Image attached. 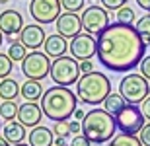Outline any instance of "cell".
Returning a JSON list of instances; mask_svg holds the SVG:
<instances>
[{
	"mask_svg": "<svg viewBox=\"0 0 150 146\" xmlns=\"http://www.w3.org/2000/svg\"><path fill=\"white\" fill-rule=\"evenodd\" d=\"M146 53V43L134 25L109 23L98 35V61L111 72H129L140 64Z\"/></svg>",
	"mask_w": 150,
	"mask_h": 146,
	"instance_id": "1",
	"label": "cell"
},
{
	"mask_svg": "<svg viewBox=\"0 0 150 146\" xmlns=\"http://www.w3.org/2000/svg\"><path fill=\"white\" fill-rule=\"evenodd\" d=\"M78 96L67 86H51L41 97V109L43 115L51 121H68L76 111Z\"/></svg>",
	"mask_w": 150,
	"mask_h": 146,
	"instance_id": "2",
	"label": "cell"
},
{
	"mask_svg": "<svg viewBox=\"0 0 150 146\" xmlns=\"http://www.w3.org/2000/svg\"><path fill=\"white\" fill-rule=\"evenodd\" d=\"M115 117L109 111H105L103 107H94L92 111L86 113V117L82 121V135L88 136L94 144L109 142L115 136Z\"/></svg>",
	"mask_w": 150,
	"mask_h": 146,
	"instance_id": "3",
	"label": "cell"
},
{
	"mask_svg": "<svg viewBox=\"0 0 150 146\" xmlns=\"http://www.w3.org/2000/svg\"><path fill=\"white\" fill-rule=\"evenodd\" d=\"M109 94H111V82L101 72L94 70L90 74H82L76 82V96L86 105H101Z\"/></svg>",
	"mask_w": 150,
	"mask_h": 146,
	"instance_id": "4",
	"label": "cell"
},
{
	"mask_svg": "<svg viewBox=\"0 0 150 146\" xmlns=\"http://www.w3.org/2000/svg\"><path fill=\"white\" fill-rule=\"evenodd\" d=\"M49 76L53 78V82L57 86H67L68 88V86L76 84L78 80H80V76H82V72H80V62L74 56L62 55V56H59V59L53 61Z\"/></svg>",
	"mask_w": 150,
	"mask_h": 146,
	"instance_id": "5",
	"label": "cell"
},
{
	"mask_svg": "<svg viewBox=\"0 0 150 146\" xmlns=\"http://www.w3.org/2000/svg\"><path fill=\"white\" fill-rule=\"evenodd\" d=\"M119 94L125 97L127 103L140 105V103L150 96L148 80L140 72L139 74H125V78L119 82Z\"/></svg>",
	"mask_w": 150,
	"mask_h": 146,
	"instance_id": "6",
	"label": "cell"
},
{
	"mask_svg": "<svg viewBox=\"0 0 150 146\" xmlns=\"http://www.w3.org/2000/svg\"><path fill=\"white\" fill-rule=\"evenodd\" d=\"M51 64H53L51 56H47L45 53H39V51H31L22 61V72L28 80H39L41 82L51 74Z\"/></svg>",
	"mask_w": 150,
	"mask_h": 146,
	"instance_id": "7",
	"label": "cell"
},
{
	"mask_svg": "<svg viewBox=\"0 0 150 146\" xmlns=\"http://www.w3.org/2000/svg\"><path fill=\"white\" fill-rule=\"evenodd\" d=\"M115 123H117V129L121 133H125V135H139L140 129L146 125V119L139 105L127 103L115 115Z\"/></svg>",
	"mask_w": 150,
	"mask_h": 146,
	"instance_id": "8",
	"label": "cell"
},
{
	"mask_svg": "<svg viewBox=\"0 0 150 146\" xmlns=\"http://www.w3.org/2000/svg\"><path fill=\"white\" fill-rule=\"evenodd\" d=\"M80 18H82V29L86 33L94 35V37H98L109 25V12L103 6H96V4L88 6Z\"/></svg>",
	"mask_w": 150,
	"mask_h": 146,
	"instance_id": "9",
	"label": "cell"
},
{
	"mask_svg": "<svg viewBox=\"0 0 150 146\" xmlns=\"http://www.w3.org/2000/svg\"><path fill=\"white\" fill-rule=\"evenodd\" d=\"M61 0H31L29 2V14L37 23H53L61 16Z\"/></svg>",
	"mask_w": 150,
	"mask_h": 146,
	"instance_id": "10",
	"label": "cell"
},
{
	"mask_svg": "<svg viewBox=\"0 0 150 146\" xmlns=\"http://www.w3.org/2000/svg\"><path fill=\"white\" fill-rule=\"evenodd\" d=\"M68 49H70L72 56L78 62L92 61L94 55H98V37L86 33V31H84V33H78L74 39H70Z\"/></svg>",
	"mask_w": 150,
	"mask_h": 146,
	"instance_id": "11",
	"label": "cell"
},
{
	"mask_svg": "<svg viewBox=\"0 0 150 146\" xmlns=\"http://www.w3.org/2000/svg\"><path fill=\"white\" fill-rule=\"evenodd\" d=\"M57 33L67 37V39H74L78 33H82V18L74 14V12H62L55 22Z\"/></svg>",
	"mask_w": 150,
	"mask_h": 146,
	"instance_id": "12",
	"label": "cell"
},
{
	"mask_svg": "<svg viewBox=\"0 0 150 146\" xmlns=\"http://www.w3.org/2000/svg\"><path fill=\"white\" fill-rule=\"evenodd\" d=\"M41 117H43V109L37 101H25L20 105L18 109V121L25 127V129H35L41 123Z\"/></svg>",
	"mask_w": 150,
	"mask_h": 146,
	"instance_id": "13",
	"label": "cell"
},
{
	"mask_svg": "<svg viewBox=\"0 0 150 146\" xmlns=\"http://www.w3.org/2000/svg\"><path fill=\"white\" fill-rule=\"evenodd\" d=\"M47 35H45V29L41 28V23H29V25H23L22 33H20V43H23L25 49L37 51L39 47H43Z\"/></svg>",
	"mask_w": 150,
	"mask_h": 146,
	"instance_id": "14",
	"label": "cell"
},
{
	"mask_svg": "<svg viewBox=\"0 0 150 146\" xmlns=\"http://www.w3.org/2000/svg\"><path fill=\"white\" fill-rule=\"evenodd\" d=\"M23 29V16L18 10H4L0 12V31L4 35H16L20 37Z\"/></svg>",
	"mask_w": 150,
	"mask_h": 146,
	"instance_id": "15",
	"label": "cell"
},
{
	"mask_svg": "<svg viewBox=\"0 0 150 146\" xmlns=\"http://www.w3.org/2000/svg\"><path fill=\"white\" fill-rule=\"evenodd\" d=\"M43 49H45V55L51 56V59H59L62 56L64 53L68 51V41L67 37L55 33V35H47V39L43 43Z\"/></svg>",
	"mask_w": 150,
	"mask_h": 146,
	"instance_id": "16",
	"label": "cell"
},
{
	"mask_svg": "<svg viewBox=\"0 0 150 146\" xmlns=\"http://www.w3.org/2000/svg\"><path fill=\"white\" fill-rule=\"evenodd\" d=\"M28 144H31V146H55V133H53V129H47L43 125H39V127L29 130Z\"/></svg>",
	"mask_w": 150,
	"mask_h": 146,
	"instance_id": "17",
	"label": "cell"
},
{
	"mask_svg": "<svg viewBox=\"0 0 150 146\" xmlns=\"http://www.w3.org/2000/svg\"><path fill=\"white\" fill-rule=\"evenodd\" d=\"M2 136L6 138V142L12 146L16 144H22L28 135H25V127H23L20 121H10V123H6V127L2 129Z\"/></svg>",
	"mask_w": 150,
	"mask_h": 146,
	"instance_id": "18",
	"label": "cell"
},
{
	"mask_svg": "<svg viewBox=\"0 0 150 146\" xmlns=\"http://www.w3.org/2000/svg\"><path fill=\"white\" fill-rule=\"evenodd\" d=\"M18 96H22V86L18 84L14 78H4V80H0V99H4V101H12V99H16Z\"/></svg>",
	"mask_w": 150,
	"mask_h": 146,
	"instance_id": "19",
	"label": "cell"
},
{
	"mask_svg": "<svg viewBox=\"0 0 150 146\" xmlns=\"http://www.w3.org/2000/svg\"><path fill=\"white\" fill-rule=\"evenodd\" d=\"M43 86L39 80H25L22 84V97L25 101H37L43 97Z\"/></svg>",
	"mask_w": 150,
	"mask_h": 146,
	"instance_id": "20",
	"label": "cell"
},
{
	"mask_svg": "<svg viewBox=\"0 0 150 146\" xmlns=\"http://www.w3.org/2000/svg\"><path fill=\"white\" fill-rule=\"evenodd\" d=\"M125 105H127V101H125V97H123L121 94H109V96L105 97V101H103V109L109 111L113 117H115Z\"/></svg>",
	"mask_w": 150,
	"mask_h": 146,
	"instance_id": "21",
	"label": "cell"
},
{
	"mask_svg": "<svg viewBox=\"0 0 150 146\" xmlns=\"http://www.w3.org/2000/svg\"><path fill=\"white\" fill-rule=\"evenodd\" d=\"M18 109H20V105L16 103V99L12 101H2L0 103V119H4V121H16L18 117Z\"/></svg>",
	"mask_w": 150,
	"mask_h": 146,
	"instance_id": "22",
	"label": "cell"
},
{
	"mask_svg": "<svg viewBox=\"0 0 150 146\" xmlns=\"http://www.w3.org/2000/svg\"><path fill=\"white\" fill-rule=\"evenodd\" d=\"M109 146H144V144L140 142V138L137 135H125V133H121V135L113 136L111 140H109Z\"/></svg>",
	"mask_w": 150,
	"mask_h": 146,
	"instance_id": "23",
	"label": "cell"
},
{
	"mask_svg": "<svg viewBox=\"0 0 150 146\" xmlns=\"http://www.w3.org/2000/svg\"><path fill=\"white\" fill-rule=\"evenodd\" d=\"M134 29L139 31V35L144 39V43L148 45L150 43V14H144L140 16L137 22H134Z\"/></svg>",
	"mask_w": 150,
	"mask_h": 146,
	"instance_id": "24",
	"label": "cell"
},
{
	"mask_svg": "<svg viewBox=\"0 0 150 146\" xmlns=\"http://www.w3.org/2000/svg\"><path fill=\"white\" fill-rule=\"evenodd\" d=\"M25 55H28V49L23 47V43H20V39L10 43V47H8V56H10L14 62H22L23 59H25Z\"/></svg>",
	"mask_w": 150,
	"mask_h": 146,
	"instance_id": "25",
	"label": "cell"
},
{
	"mask_svg": "<svg viewBox=\"0 0 150 146\" xmlns=\"http://www.w3.org/2000/svg\"><path fill=\"white\" fill-rule=\"evenodd\" d=\"M117 22L125 23V25H134V22H137L134 10H133V8H129V6L119 8V10H117Z\"/></svg>",
	"mask_w": 150,
	"mask_h": 146,
	"instance_id": "26",
	"label": "cell"
},
{
	"mask_svg": "<svg viewBox=\"0 0 150 146\" xmlns=\"http://www.w3.org/2000/svg\"><path fill=\"white\" fill-rule=\"evenodd\" d=\"M12 68H14V61H12L8 55L0 53V80L8 78L12 74Z\"/></svg>",
	"mask_w": 150,
	"mask_h": 146,
	"instance_id": "27",
	"label": "cell"
},
{
	"mask_svg": "<svg viewBox=\"0 0 150 146\" xmlns=\"http://www.w3.org/2000/svg\"><path fill=\"white\" fill-rule=\"evenodd\" d=\"M53 133H55V136L67 138L68 135H72V133H70V123H68V121H57L55 127H53Z\"/></svg>",
	"mask_w": 150,
	"mask_h": 146,
	"instance_id": "28",
	"label": "cell"
},
{
	"mask_svg": "<svg viewBox=\"0 0 150 146\" xmlns=\"http://www.w3.org/2000/svg\"><path fill=\"white\" fill-rule=\"evenodd\" d=\"M84 2L86 0H61V6H62V10L64 12H80L84 8Z\"/></svg>",
	"mask_w": 150,
	"mask_h": 146,
	"instance_id": "29",
	"label": "cell"
},
{
	"mask_svg": "<svg viewBox=\"0 0 150 146\" xmlns=\"http://www.w3.org/2000/svg\"><path fill=\"white\" fill-rule=\"evenodd\" d=\"M100 2L103 4L105 10H119V8H123V6H127L129 0H100Z\"/></svg>",
	"mask_w": 150,
	"mask_h": 146,
	"instance_id": "30",
	"label": "cell"
},
{
	"mask_svg": "<svg viewBox=\"0 0 150 146\" xmlns=\"http://www.w3.org/2000/svg\"><path fill=\"white\" fill-rule=\"evenodd\" d=\"M139 66H140V74H142V76H144V78L150 82V55L144 56V59L140 61Z\"/></svg>",
	"mask_w": 150,
	"mask_h": 146,
	"instance_id": "31",
	"label": "cell"
},
{
	"mask_svg": "<svg viewBox=\"0 0 150 146\" xmlns=\"http://www.w3.org/2000/svg\"><path fill=\"white\" fill-rule=\"evenodd\" d=\"M139 138H140V142L144 146H150V123H146L142 129H140V133H139Z\"/></svg>",
	"mask_w": 150,
	"mask_h": 146,
	"instance_id": "32",
	"label": "cell"
},
{
	"mask_svg": "<svg viewBox=\"0 0 150 146\" xmlns=\"http://www.w3.org/2000/svg\"><path fill=\"white\" fill-rule=\"evenodd\" d=\"M70 146H92V140L84 135H76L72 138V142H70Z\"/></svg>",
	"mask_w": 150,
	"mask_h": 146,
	"instance_id": "33",
	"label": "cell"
},
{
	"mask_svg": "<svg viewBox=\"0 0 150 146\" xmlns=\"http://www.w3.org/2000/svg\"><path fill=\"white\" fill-rule=\"evenodd\" d=\"M140 111H142V115H144L146 121H150V96L140 103Z\"/></svg>",
	"mask_w": 150,
	"mask_h": 146,
	"instance_id": "34",
	"label": "cell"
},
{
	"mask_svg": "<svg viewBox=\"0 0 150 146\" xmlns=\"http://www.w3.org/2000/svg\"><path fill=\"white\" fill-rule=\"evenodd\" d=\"M80 72H82V74L94 72V64H92V61H82V62H80Z\"/></svg>",
	"mask_w": 150,
	"mask_h": 146,
	"instance_id": "35",
	"label": "cell"
},
{
	"mask_svg": "<svg viewBox=\"0 0 150 146\" xmlns=\"http://www.w3.org/2000/svg\"><path fill=\"white\" fill-rule=\"evenodd\" d=\"M70 133H72L74 136L82 135V123H80V121H70Z\"/></svg>",
	"mask_w": 150,
	"mask_h": 146,
	"instance_id": "36",
	"label": "cell"
},
{
	"mask_svg": "<svg viewBox=\"0 0 150 146\" xmlns=\"http://www.w3.org/2000/svg\"><path fill=\"white\" fill-rule=\"evenodd\" d=\"M72 117H74V121H80V123H82V121H84V117H86V113H84L82 109H78V107H76V111H74V115H72Z\"/></svg>",
	"mask_w": 150,
	"mask_h": 146,
	"instance_id": "37",
	"label": "cell"
},
{
	"mask_svg": "<svg viewBox=\"0 0 150 146\" xmlns=\"http://www.w3.org/2000/svg\"><path fill=\"white\" fill-rule=\"evenodd\" d=\"M137 4L142 8V10H146V12H150V0H137Z\"/></svg>",
	"mask_w": 150,
	"mask_h": 146,
	"instance_id": "38",
	"label": "cell"
},
{
	"mask_svg": "<svg viewBox=\"0 0 150 146\" xmlns=\"http://www.w3.org/2000/svg\"><path fill=\"white\" fill-rule=\"evenodd\" d=\"M55 146H67V140L61 136H55Z\"/></svg>",
	"mask_w": 150,
	"mask_h": 146,
	"instance_id": "39",
	"label": "cell"
},
{
	"mask_svg": "<svg viewBox=\"0 0 150 146\" xmlns=\"http://www.w3.org/2000/svg\"><path fill=\"white\" fill-rule=\"evenodd\" d=\"M0 146H12V144H8V142H6L4 136H0Z\"/></svg>",
	"mask_w": 150,
	"mask_h": 146,
	"instance_id": "40",
	"label": "cell"
},
{
	"mask_svg": "<svg viewBox=\"0 0 150 146\" xmlns=\"http://www.w3.org/2000/svg\"><path fill=\"white\" fill-rule=\"evenodd\" d=\"M2 41H4V33L0 31V47H2Z\"/></svg>",
	"mask_w": 150,
	"mask_h": 146,
	"instance_id": "41",
	"label": "cell"
},
{
	"mask_svg": "<svg viewBox=\"0 0 150 146\" xmlns=\"http://www.w3.org/2000/svg\"><path fill=\"white\" fill-rule=\"evenodd\" d=\"M16 146H31V144H25V142H22V144H16Z\"/></svg>",
	"mask_w": 150,
	"mask_h": 146,
	"instance_id": "42",
	"label": "cell"
}]
</instances>
